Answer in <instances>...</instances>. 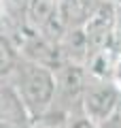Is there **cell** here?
<instances>
[{
    "label": "cell",
    "instance_id": "obj_1",
    "mask_svg": "<svg viewBox=\"0 0 121 128\" xmlns=\"http://www.w3.org/2000/svg\"><path fill=\"white\" fill-rule=\"evenodd\" d=\"M6 81L17 90L32 122L47 118L55 94V73L43 64L19 58L13 75Z\"/></svg>",
    "mask_w": 121,
    "mask_h": 128
},
{
    "label": "cell",
    "instance_id": "obj_2",
    "mask_svg": "<svg viewBox=\"0 0 121 128\" xmlns=\"http://www.w3.org/2000/svg\"><path fill=\"white\" fill-rule=\"evenodd\" d=\"M117 98H119V86L113 79H87L85 90L81 94V111L94 124L108 122L113 118Z\"/></svg>",
    "mask_w": 121,
    "mask_h": 128
},
{
    "label": "cell",
    "instance_id": "obj_3",
    "mask_svg": "<svg viewBox=\"0 0 121 128\" xmlns=\"http://www.w3.org/2000/svg\"><path fill=\"white\" fill-rule=\"evenodd\" d=\"M53 73H55V94H53L51 107L62 105L64 115H66L68 111L74 109V105L81 107V94H83L87 83V68L85 64L66 62Z\"/></svg>",
    "mask_w": 121,
    "mask_h": 128
},
{
    "label": "cell",
    "instance_id": "obj_4",
    "mask_svg": "<svg viewBox=\"0 0 121 128\" xmlns=\"http://www.w3.org/2000/svg\"><path fill=\"white\" fill-rule=\"evenodd\" d=\"M113 19H115V2L102 0L98 4V9L83 24V32H85V38H87V51H89V56L94 51L106 47L113 41Z\"/></svg>",
    "mask_w": 121,
    "mask_h": 128
},
{
    "label": "cell",
    "instance_id": "obj_5",
    "mask_svg": "<svg viewBox=\"0 0 121 128\" xmlns=\"http://www.w3.org/2000/svg\"><path fill=\"white\" fill-rule=\"evenodd\" d=\"M0 122L17 128H28L32 124L17 90L9 81H0Z\"/></svg>",
    "mask_w": 121,
    "mask_h": 128
},
{
    "label": "cell",
    "instance_id": "obj_6",
    "mask_svg": "<svg viewBox=\"0 0 121 128\" xmlns=\"http://www.w3.org/2000/svg\"><path fill=\"white\" fill-rule=\"evenodd\" d=\"M102 0H55L58 15L66 28H81Z\"/></svg>",
    "mask_w": 121,
    "mask_h": 128
},
{
    "label": "cell",
    "instance_id": "obj_7",
    "mask_svg": "<svg viewBox=\"0 0 121 128\" xmlns=\"http://www.w3.org/2000/svg\"><path fill=\"white\" fill-rule=\"evenodd\" d=\"M58 43L62 47V54L66 58V62L87 64L89 51H87V38H85V32H83V26L81 28H68Z\"/></svg>",
    "mask_w": 121,
    "mask_h": 128
},
{
    "label": "cell",
    "instance_id": "obj_8",
    "mask_svg": "<svg viewBox=\"0 0 121 128\" xmlns=\"http://www.w3.org/2000/svg\"><path fill=\"white\" fill-rule=\"evenodd\" d=\"M19 58H21L19 49L13 45V41L4 32H0V81H4V79H9L13 75Z\"/></svg>",
    "mask_w": 121,
    "mask_h": 128
},
{
    "label": "cell",
    "instance_id": "obj_9",
    "mask_svg": "<svg viewBox=\"0 0 121 128\" xmlns=\"http://www.w3.org/2000/svg\"><path fill=\"white\" fill-rule=\"evenodd\" d=\"M53 11H55V0H30L23 22L30 24L34 30H38V28L53 15Z\"/></svg>",
    "mask_w": 121,
    "mask_h": 128
},
{
    "label": "cell",
    "instance_id": "obj_10",
    "mask_svg": "<svg viewBox=\"0 0 121 128\" xmlns=\"http://www.w3.org/2000/svg\"><path fill=\"white\" fill-rule=\"evenodd\" d=\"M60 128H98V124H94L79 107V109H72V111H68L64 115Z\"/></svg>",
    "mask_w": 121,
    "mask_h": 128
},
{
    "label": "cell",
    "instance_id": "obj_11",
    "mask_svg": "<svg viewBox=\"0 0 121 128\" xmlns=\"http://www.w3.org/2000/svg\"><path fill=\"white\" fill-rule=\"evenodd\" d=\"M113 41L121 47V4H115V19H113Z\"/></svg>",
    "mask_w": 121,
    "mask_h": 128
},
{
    "label": "cell",
    "instance_id": "obj_12",
    "mask_svg": "<svg viewBox=\"0 0 121 128\" xmlns=\"http://www.w3.org/2000/svg\"><path fill=\"white\" fill-rule=\"evenodd\" d=\"M111 120H115V122L121 126V88H119V98H117V105H115V111H113Z\"/></svg>",
    "mask_w": 121,
    "mask_h": 128
},
{
    "label": "cell",
    "instance_id": "obj_13",
    "mask_svg": "<svg viewBox=\"0 0 121 128\" xmlns=\"http://www.w3.org/2000/svg\"><path fill=\"white\" fill-rule=\"evenodd\" d=\"M111 79L121 88V56H119V60H117V64H115V70H113V77Z\"/></svg>",
    "mask_w": 121,
    "mask_h": 128
},
{
    "label": "cell",
    "instance_id": "obj_14",
    "mask_svg": "<svg viewBox=\"0 0 121 128\" xmlns=\"http://www.w3.org/2000/svg\"><path fill=\"white\" fill-rule=\"evenodd\" d=\"M28 128H60V126H55V124L47 122V120H36V122H32Z\"/></svg>",
    "mask_w": 121,
    "mask_h": 128
},
{
    "label": "cell",
    "instance_id": "obj_15",
    "mask_svg": "<svg viewBox=\"0 0 121 128\" xmlns=\"http://www.w3.org/2000/svg\"><path fill=\"white\" fill-rule=\"evenodd\" d=\"M111 2H113V0H111Z\"/></svg>",
    "mask_w": 121,
    "mask_h": 128
}]
</instances>
